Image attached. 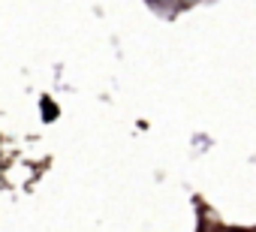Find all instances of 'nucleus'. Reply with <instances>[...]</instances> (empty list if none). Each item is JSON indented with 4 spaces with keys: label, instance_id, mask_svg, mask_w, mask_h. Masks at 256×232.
<instances>
[{
    "label": "nucleus",
    "instance_id": "1",
    "mask_svg": "<svg viewBox=\"0 0 256 232\" xmlns=\"http://www.w3.org/2000/svg\"><path fill=\"white\" fill-rule=\"evenodd\" d=\"M42 118H46V121H54V118H58V106H54L52 100H42Z\"/></svg>",
    "mask_w": 256,
    "mask_h": 232
}]
</instances>
